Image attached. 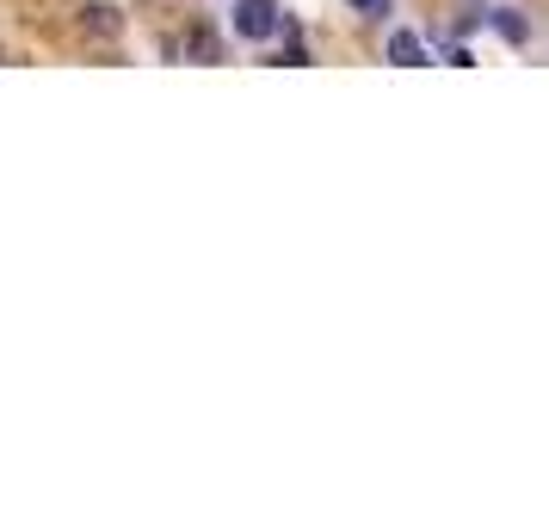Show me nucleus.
I'll list each match as a JSON object with an SVG mask.
<instances>
[{"label":"nucleus","mask_w":549,"mask_h":531,"mask_svg":"<svg viewBox=\"0 0 549 531\" xmlns=\"http://www.w3.org/2000/svg\"><path fill=\"white\" fill-rule=\"evenodd\" d=\"M389 62H401V68H426V44L414 38V31H395V38H389Z\"/></svg>","instance_id":"obj_2"},{"label":"nucleus","mask_w":549,"mask_h":531,"mask_svg":"<svg viewBox=\"0 0 549 531\" xmlns=\"http://www.w3.org/2000/svg\"><path fill=\"white\" fill-rule=\"evenodd\" d=\"M445 62H451V68H475V56H469L463 44H451V50H445Z\"/></svg>","instance_id":"obj_6"},{"label":"nucleus","mask_w":549,"mask_h":531,"mask_svg":"<svg viewBox=\"0 0 549 531\" xmlns=\"http://www.w3.org/2000/svg\"><path fill=\"white\" fill-rule=\"evenodd\" d=\"M186 50H192L198 62H216V38H210V31H204V25H198V31H192V38H186Z\"/></svg>","instance_id":"obj_5"},{"label":"nucleus","mask_w":549,"mask_h":531,"mask_svg":"<svg viewBox=\"0 0 549 531\" xmlns=\"http://www.w3.org/2000/svg\"><path fill=\"white\" fill-rule=\"evenodd\" d=\"M272 31H284V13L272 7V0H235V38L260 44V38H272Z\"/></svg>","instance_id":"obj_1"},{"label":"nucleus","mask_w":549,"mask_h":531,"mask_svg":"<svg viewBox=\"0 0 549 531\" xmlns=\"http://www.w3.org/2000/svg\"><path fill=\"white\" fill-rule=\"evenodd\" d=\"M87 31H99V38H112V31H118V13H112V7H87Z\"/></svg>","instance_id":"obj_4"},{"label":"nucleus","mask_w":549,"mask_h":531,"mask_svg":"<svg viewBox=\"0 0 549 531\" xmlns=\"http://www.w3.org/2000/svg\"><path fill=\"white\" fill-rule=\"evenodd\" d=\"M488 19H494V31H500L506 44H525V38H531V25H525V13H519V7H494Z\"/></svg>","instance_id":"obj_3"},{"label":"nucleus","mask_w":549,"mask_h":531,"mask_svg":"<svg viewBox=\"0 0 549 531\" xmlns=\"http://www.w3.org/2000/svg\"><path fill=\"white\" fill-rule=\"evenodd\" d=\"M352 7H358V13H383V7H389V0H352Z\"/></svg>","instance_id":"obj_7"}]
</instances>
